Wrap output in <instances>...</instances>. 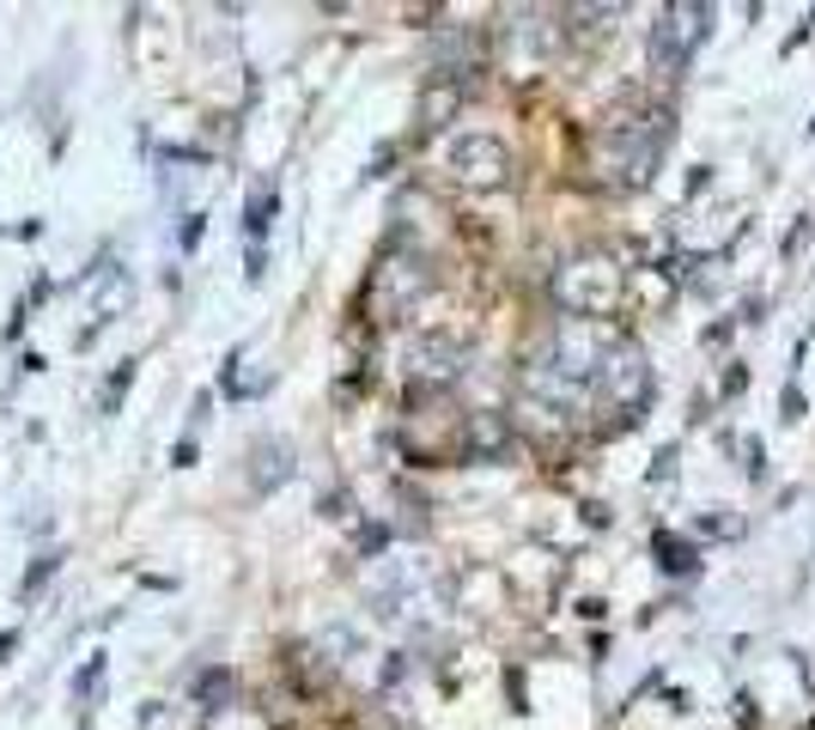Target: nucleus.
<instances>
[{
    "label": "nucleus",
    "mask_w": 815,
    "mask_h": 730,
    "mask_svg": "<svg viewBox=\"0 0 815 730\" xmlns=\"http://www.w3.org/2000/svg\"><path fill=\"white\" fill-rule=\"evenodd\" d=\"M670 140H676L670 110H615L590 135V177L602 189H615V195H633V189H646L658 177Z\"/></svg>",
    "instance_id": "f257e3e1"
},
{
    "label": "nucleus",
    "mask_w": 815,
    "mask_h": 730,
    "mask_svg": "<svg viewBox=\"0 0 815 730\" xmlns=\"http://www.w3.org/2000/svg\"><path fill=\"white\" fill-rule=\"evenodd\" d=\"M621 298H627V268H621L615 256H602V249H585V256H572V262L555 268V305H560V317L602 323Z\"/></svg>",
    "instance_id": "f03ea898"
},
{
    "label": "nucleus",
    "mask_w": 815,
    "mask_h": 730,
    "mask_svg": "<svg viewBox=\"0 0 815 730\" xmlns=\"http://www.w3.org/2000/svg\"><path fill=\"white\" fill-rule=\"evenodd\" d=\"M590 396H597L602 408H615L609 433H627V426L646 420V408H651V359H646V347L633 342V335H615V347H609V359H602Z\"/></svg>",
    "instance_id": "7ed1b4c3"
},
{
    "label": "nucleus",
    "mask_w": 815,
    "mask_h": 730,
    "mask_svg": "<svg viewBox=\"0 0 815 730\" xmlns=\"http://www.w3.org/2000/svg\"><path fill=\"white\" fill-rule=\"evenodd\" d=\"M712 25H718V7H712V0H676V7H663L658 25H651V74L682 79L693 67V55L706 49Z\"/></svg>",
    "instance_id": "20e7f679"
},
{
    "label": "nucleus",
    "mask_w": 815,
    "mask_h": 730,
    "mask_svg": "<svg viewBox=\"0 0 815 730\" xmlns=\"http://www.w3.org/2000/svg\"><path fill=\"white\" fill-rule=\"evenodd\" d=\"M609 347H615V335L602 323H585V317H560L555 335H548V347H542V359L555 366L560 377H572L578 389L597 384L602 359H609Z\"/></svg>",
    "instance_id": "39448f33"
},
{
    "label": "nucleus",
    "mask_w": 815,
    "mask_h": 730,
    "mask_svg": "<svg viewBox=\"0 0 815 730\" xmlns=\"http://www.w3.org/2000/svg\"><path fill=\"white\" fill-rule=\"evenodd\" d=\"M445 171L457 177L462 189H475V195H487V189H506L511 183V146L499 135H481V128H469V135H457L445 146Z\"/></svg>",
    "instance_id": "423d86ee"
},
{
    "label": "nucleus",
    "mask_w": 815,
    "mask_h": 730,
    "mask_svg": "<svg viewBox=\"0 0 815 730\" xmlns=\"http://www.w3.org/2000/svg\"><path fill=\"white\" fill-rule=\"evenodd\" d=\"M426 286H432V268L420 262V256H384L366 280V298L384 323H396V317H408L420 298H426Z\"/></svg>",
    "instance_id": "0eeeda50"
},
{
    "label": "nucleus",
    "mask_w": 815,
    "mask_h": 730,
    "mask_svg": "<svg viewBox=\"0 0 815 730\" xmlns=\"http://www.w3.org/2000/svg\"><path fill=\"white\" fill-rule=\"evenodd\" d=\"M408 366H415V389H445L450 377H462L469 347H462L457 335H426V342H415Z\"/></svg>",
    "instance_id": "6e6552de"
},
{
    "label": "nucleus",
    "mask_w": 815,
    "mask_h": 730,
    "mask_svg": "<svg viewBox=\"0 0 815 730\" xmlns=\"http://www.w3.org/2000/svg\"><path fill=\"white\" fill-rule=\"evenodd\" d=\"M293 469H298L293 438L268 433V438H256V445H250V487H256V494H275V487H286V482H293Z\"/></svg>",
    "instance_id": "1a4fd4ad"
},
{
    "label": "nucleus",
    "mask_w": 815,
    "mask_h": 730,
    "mask_svg": "<svg viewBox=\"0 0 815 730\" xmlns=\"http://www.w3.org/2000/svg\"><path fill=\"white\" fill-rule=\"evenodd\" d=\"M511 445V420L499 408H475V414H462V457H475V463H493V457H506Z\"/></svg>",
    "instance_id": "9d476101"
},
{
    "label": "nucleus",
    "mask_w": 815,
    "mask_h": 730,
    "mask_svg": "<svg viewBox=\"0 0 815 730\" xmlns=\"http://www.w3.org/2000/svg\"><path fill=\"white\" fill-rule=\"evenodd\" d=\"M542 13H511L506 18V43H511V55H518V74H536V62L555 49V37H560V25H536Z\"/></svg>",
    "instance_id": "9b49d317"
},
{
    "label": "nucleus",
    "mask_w": 815,
    "mask_h": 730,
    "mask_svg": "<svg viewBox=\"0 0 815 730\" xmlns=\"http://www.w3.org/2000/svg\"><path fill=\"white\" fill-rule=\"evenodd\" d=\"M651 560H658L663 578H693L700 573V542L676 536V529H658V536H651Z\"/></svg>",
    "instance_id": "f8f14e48"
},
{
    "label": "nucleus",
    "mask_w": 815,
    "mask_h": 730,
    "mask_svg": "<svg viewBox=\"0 0 815 730\" xmlns=\"http://www.w3.org/2000/svg\"><path fill=\"white\" fill-rule=\"evenodd\" d=\"M462 110V79H438L432 74V86H426V98H420V128H445L450 116Z\"/></svg>",
    "instance_id": "ddd939ff"
},
{
    "label": "nucleus",
    "mask_w": 815,
    "mask_h": 730,
    "mask_svg": "<svg viewBox=\"0 0 815 730\" xmlns=\"http://www.w3.org/2000/svg\"><path fill=\"white\" fill-rule=\"evenodd\" d=\"M268 226H275V183L250 189V202H244V232H250V244H256V238H268Z\"/></svg>",
    "instance_id": "4468645a"
},
{
    "label": "nucleus",
    "mask_w": 815,
    "mask_h": 730,
    "mask_svg": "<svg viewBox=\"0 0 815 730\" xmlns=\"http://www.w3.org/2000/svg\"><path fill=\"white\" fill-rule=\"evenodd\" d=\"M195 700L207 706V713H226L231 706V669H207V676L195 682Z\"/></svg>",
    "instance_id": "2eb2a0df"
},
{
    "label": "nucleus",
    "mask_w": 815,
    "mask_h": 730,
    "mask_svg": "<svg viewBox=\"0 0 815 730\" xmlns=\"http://www.w3.org/2000/svg\"><path fill=\"white\" fill-rule=\"evenodd\" d=\"M104 652H92V657H86V664H79L74 669V700H79V706H92V700H98V688H104Z\"/></svg>",
    "instance_id": "dca6fc26"
},
{
    "label": "nucleus",
    "mask_w": 815,
    "mask_h": 730,
    "mask_svg": "<svg viewBox=\"0 0 815 730\" xmlns=\"http://www.w3.org/2000/svg\"><path fill=\"white\" fill-rule=\"evenodd\" d=\"M560 18H572L578 31H609V25L621 18V7H566Z\"/></svg>",
    "instance_id": "f3484780"
},
{
    "label": "nucleus",
    "mask_w": 815,
    "mask_h": 730,
    "mask_svg": "<svg viewBox=\"0 0 815 730\" xmlns=\"http://www.w3.org/2000/svg\"><path fill=\"white\" fill-rule=\"evenodd\" d=\"M128 384H135V359H123V366H116V377L104 384L98 408H104V414H116V408H123V396H128Z\"/></svg>",
    "instance_id": "a211bd4d"
},
{
    "label": "nucleus",
    "mask_w": 815,
    "mask_h": 730,
    "mask_svg": "<svg viewBox=\"0 0 815 730\" xmlns=\"http://www.w3.org/2000/svg\"><path fill=\"white\" fill-rule=\"evenodd\" d=\"M55 566H62V554H37V560H31V573H25V585H18V597L31 603V597L43 591L49 578H55Z\"/></svg>",
    "instance_id": "6ab92c4d"
},
{
    "label": "nucleus",
    "mask_w": 815,
    "mask_h": 730,
    "mask_svg": "<svg viewBox=\"0 0 815 730\" xmlns=\"http://www.w3.org/2000/svg\"><path fill=\"white\" fill-rule=\"evenodd\" d=\"M128 298H135V280H128V274H116V280H104V293H98V317H110V311H123Z\"/></svg>",
    "instance_id": "aec40b11"
},
{
    "label": "nucleus",
    "mask_w": 815,
    "mask_h": 730,
    "mask_svg": "<svg viewBox=\"0 0 815 730\" xmlns=\"http://www.w3.org/2000/svg\"><path fill=\"white\" fill-rule=\"evenodd\" d=\"M700 536H724V542H737V536H742V517H730V505H718L712 517H700Z\"/></svg>",
    "instance_id": "412c9836"
},
{
    "label": "nucleus",
    "mask_w": 815,
    "mask_h": 730,
    "mask_svg": "<svg viewBox=\"0 0 815 730\" xmlns=\"http://www.w3.org/2000/svg\"><path fill=\"white\" fill-rule=\"evenodd\" d=\"M742 475H749L754 487L767 482V445H761V438H749V445H742Z\"/></svg>",
    "instance_id": "4be33fe9"
},
{
    "label": "nucleus",
    "mask_w": 815,
    "mask_h": 730,
    "mask_svg": "<svg viewBox=\"0 0 815 730\" xmlns=\"http://www.w3.org/2000/svg\"><path fill=\"white\" fill-rule=\"evenodd\" d=\"M676 457H682L676 445H663V451L651 457V475H646V482H651V487H658V482H676Z\"/></svg>",
    "instance_id": "5701e85b"
},
{
    "label": "nucleus",
    "mask_w": 815,
    "mask_h": 730,
    "mask_svg": "<svg viewBox=\"0 0 815 730\" xmlns=\"http://www.w3.org/2000/svg\"><path fill=\"white\" fill-rule=\"evenodd\" d=\"M384 548H390V524H366V529H359V554H384Z\"/></svg>",
    "instance_id": "b1692460"
},
{
    "label": "nucleus",
    "mask_w": 815,
    "mask_h": 730,
    "mask_svg": "<svg viewBox=\"0 0 815 730\" xmlns=\"http://www.w3.org/2000/svg\"><path fill=\"white\" fill-rule=\"evenodd\" d=\"M779 414H785V420H803V389H798V377H785V389H779Z\"/></svg>",
    "instance_id": "393cba45"
},
{
    "label": "nucleus",
    "mask_w": 815,
    "mask_h": 730,
    "mask_svg": "<svg viewBox=\"0 0 815 730\" xmlns=\"http://www.w3.org/2000/svg\"><path fill=\"white\" fill-rule=\"evenodd\" d=\"M742 384H749V366H742V359H730V372H724L718 396H724V402H730V396H742Z\"/></svg>",
    "instance_id": "a878e982"
},
{
    "label": "nucleus",
    "mask_w": 815,
    "mask_h": 730,
    "mask_svg": "<svg viewBox=\"0 0 815 730\" xmlns=\"http://www.w3.org/2000/svg\"><path fill=\"white\" fill-rule=\"evenodd\" d=\"M730 335H737V317H724V323H706V335H700V342H706V347H724Z\"/></svg>",
    "instance_id": "bb28decb"
},
{
    "label": "nucleus",
    "mask_w": 815,
    "mask_h": 730,
    "mask_svg": "<svg viewBox=\"0 0 815 730\" xmlns=\"http://www.w3.org/2000/svg\"><path fill=\"white\" fill-rule=\"evenodd\" d=\"M803 238H810V214H798V226H791V232H785V256H798V249H803Z\"/></svg>",
    "instance_id": "cd10ccee"
},
{
    "label": "nucleus",
    "mask_w": 815,
    "mask_h": 730,
    "mask_svg": "<svg viewBox=\"0 0 815 730\" xmlns=\"http://www.w3.org/2000/svg\"><path fill=\"white\" fill-rule=\"evenodd\" d=\"M810 31H815V7H810V13H803V18H798V31L785 37V43H779V49H785V55H791V49H798V43H803V37H810Z\"/></svg>",
    "instance_id": "c85d7f7f"
},
{
    "label": "nucleus",
    "mask_w": 815,
    "mask_h": 730,
    "mask_svg": "<svg viewBox=\"0 0 815 730\" xmlns=\"http://www.w3.org/2000/svg\"><path fill=\"white\" fill-rule=\"evenodd\" d=\"M737 323H767V298H742V317Z\"/></svg>",
    "instance_id": "c756f323"
},
{
    "label": "nucleus",
    "mask_w": 815,
    "mask_h": 730,
    "mask_svg": "<svg viewBox=\"0 0 815 730\" xmlns=\"http://www.w3.org/2000/svg\"><path fill=\"white\" fill-rule=\"evenodd\" d=\"M170 457H177V469H195V438H177V451H170Z\"/></svg>",
    "instance_id": "7c9ffc66"
},
{
    "label": "nucleus",
    "mask_w": 815,
    "mask_h": 730,
    "mask_svg": "<svg viewBox=\"0 0 815 730\" xmlns=\"http://www.w3.org/2000/svg\"><path fill=\"white\" fill-rule=\"evenodd\" d=\"M201 244V214H189L183 219V249H195Z\"/></svg>",
    "instance_id": "2f4dec72"
},
{
    "label": "nucleus",
    "mask_w": 815,
    "mask_h": 730,
    "mask_svg": "<svg viewBox=\"0 0 815 730\" xmlns=\"http://www.w3.org/2000/svg\"><path fill=\"white\" fill-rule=\"evenodd\" d=\"M7 652H18V627H0V664H7Z\"/></svg>",
    "instance_id": "473e14b6"
},
{
    "label": "nucleus",
    "mask_w": 815,
    "mask_h": 730,
    "mask_svg": "<svg viewBox=\"0 0 815 730\" xmlns=\"http://www.w3.org/2000/svg\"><path fill=\"white\" fill-rule=\"evenodd\" d=\"M810 135H815V123H810Z\"/></svg>",
    "instance_id": "72a5a7b5"
}]
</instances>
